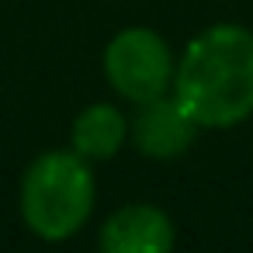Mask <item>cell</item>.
<instances>
[{
  "label": "cell",
  "mask_w": 253,
  "mask_h": 253,
  "mask_svg": "<svg viewBox=\"0 0 253 253\" xmlns=\"http://www.w3.org/2000/svg\"><path fill=\"white\" fill-rule=\"evenodd\" d=\"M198 128H232L253 115V32L232 21L205 28L177 59L170 90Z\"/></svg>",
  "instance_id": "1"
},
{
  "label": "cell",
  "mask_w": 253,
  "mask_h": 253,
  "mask_svg": "<svg viewBox=\"0 0 253 253\" xmlns=\"http://www.w3.org/2000/svg\"><path fill=\"white\" fill-rule=\"evenodd\" d=\"M21 218L25 225L63 243L77 236L94 211V173L77 149H49L35 156L21 177Z\"/></svg>",
  "instance_id": "2"
},
{
  "label": "cell",
  "mask_w": 253,
  "mask_h": 253,
  "mask_svg": "<svg viewBox=\"0 0 253 253\" xmlns=\"http://www.w3.org/2000/svg\"><path fill=\"white\" fill-rule=\"evenodd\" d=\"M173 73H177L173 49L153 28H125L104 49L108 84L135 104L170 94L173 90Z\"/></svg>",
  "instance_id": "3"
},
{
  "label": "cell",
  "mask_w": 253,
  "mask_h": 253,
  "mask_svg": "<svg viewBox=\"0 0 253 253\" xmlns=\"http://www.w3.org/2000/svg\"><path fill=\"white\" fill-rule=\"evenodd\" d=\"M194 135H198V122L173 94L142 101L135 118L128 122V142L153 160H173L187 153Z\"/></svg>",
  "instance_id": "4"
},
{
  "label": "cell",
  "mask_w": 253,
  "mask_h": 253,
  "mask_svg": "<svg viewBox=\"0 0 253 253\" xmlns=\"http://www.w3.org/2000/svg\"><path fill=\"white\" fill-rule=\"evenodd\" d=\"M173 246V222L156 205H125L101 225L104 253H167Z\"/></svg>",
  "instance_id": "5"
},
{
  "label": "cell",
  "mask_w": 253,
  "mask_h": 253,
  "mask_svg": "<svg viewBox=\"0 0 253 253\" xmlns=\"http://www.w3.org/2000/svg\"><path fill=\"white\" fill-rule=\"evenodd\" d=\"M70 142L87 163L111 160L128 142V118L115 104H87L70 125Z\"/></svg>",
  "instance_id": "6"
}]
</instances>
